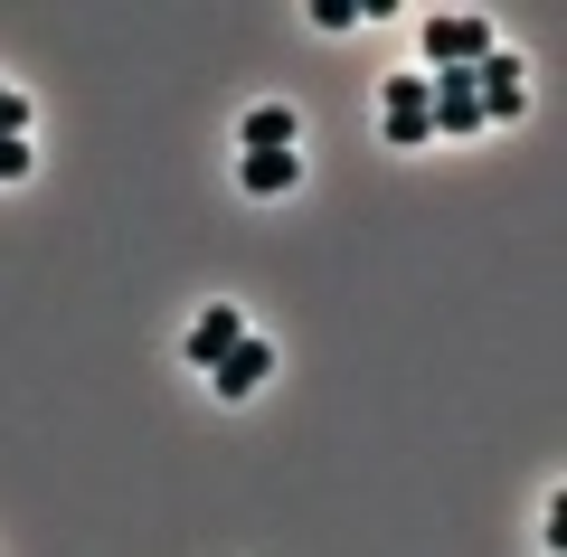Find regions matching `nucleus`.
<instances>
[{
    "mask_svg": "<svg viewBox=\"0 0 567 557\" xmlns=\"http://www.w3.org/2000/svg\"><path fill=\"white\" fill-rule=\"evenodd\" d=\"M293 179H303V161H293V152H246L237 161V189H246V199H284Z\"/></svg>",
    "mask_w": 567,
    "mask_h": 557,
    "instance_id": "5",
    "label": "nucleus"
},
{
    "mask_svg": "<svg viewBox=\"0 0 567 557\" xmlns=\"http://www.w3.org/2000/svg\"><path fill=\"white\" fill-rule=\"evenodd\" d=\"M20 171H29V142H0V189H10Z\"/></svg>",
    "mask_w": 567,
    "mask_h": 557,
    "instance_id": "8",
    "label": "nucleus"
},
{
    "mask_svg": "<svg viewBox=\"0 0 567 557\" xmlns=\"http://www.w3.org/2000/svg\"><path fill=\"white\" fill-rule=\"evenodd\" d=\"M208 379H218V398H256V388L275 379V340H256V331H246L237 350H227L218 369H208Z\"/></svg>",
    "mask_w": 567,
    "mask_h": 557,
    "instance_id": "4",
    "label": "nucleus"
},
{
    "mask_svg": "<svg viewBox=\"0 0 567 557\" xmlns=\"http://www.w3.org/2000/svg\"><path fill=\"white\" fill-rule=\"evenodd\" d=\"M0 142H29V95L20 85H0Z\"/></svg>",
    "mask_w": 567,
    "mask_h": 557,
    "instance_id": "7",
    "label": "nucleus"
},
{
    "mask_svg": "<svg viewBox=\"0 0 567 557\" xmlns=\"http://www.w3.org/2000/svg\"><path fill=\"white\" fill-rule=\"evenodd\" d=\"M246 152H293V104H256L246 114Z\"/></svg>",
    "mask_w": 567,
    "mask_h": 557,
    "instance_id": "6",
    "label": "nucleus"
},
{
    "mask_svg": "<svg viewBox=\"0 0 567 557\" xmlns=\"http://www.w3.org/2000/svg\"><path fill=\"white\" fill-rule=\"evenodd\" d=\"M492 48L502 39H492L483 10H435V20H425V66H435V76H473Z\"/></svg>",
    "mask_w": 567,
    "mask_h": 557,
    "instance_id": "1",
    "label": "nucleus"
},
{
    "mask_svg": "<svg viewBox=\"0 0 567 557\" xmlns=\"http://www.w3.org/2000/svg\"><path fill=\"white\" fill-rule=\"evenodd\" d=\"M237 340H246V312H237V302H208V312L189 321V340H181V350H189V369H218V359L237 350Z\"/></svg>",
    "mask_w": 567,
    "mask_h": 557,
    "instance_id": "3",
    "label": "nucleus"
},
{
    "mask_svg": "<svg viewBox=\"0 0 567 557\" xmlns=\"http://www.w3.org/2000/svg\"><path fill=\"white\" fill-rule=\"evenodd\" d=\"M473 104H483V123H511L529 104V85H520V58L511 48H492L483 66H473Z\"/></svg>",
    "mask_w": 567,
    "mask_h": 557,
    "instance_id": "2",
    "label": "nucleus"
}]
</instances>
